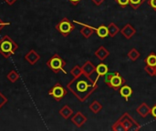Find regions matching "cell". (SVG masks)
Instances as JSON below:
<instances>
[{
	"mask_svg": "<svg viewBox=\"0 0 156 131\" xmlns=\"http://www.w3.org/2000/svg\"><path fill=\"white\" fill-rule=\"evenodd\" d=\"M67 88L80 102H85L90 95L98 88V80L91 79L82 74L78 78H73L68 84Z\"/></svg>",
	"mask_w": 156,
	"mask_h": 131,
	"instance_id": "6da1fadb",
	"label": "cell"
},
{
	"mask_svg": "<svg viewBox=\"0 0 156 131\" xmlns=\"http://www.w3.org/2000/svg\"><path fill=\"white\" fill-rule=\"evenodd\" d=\"M17 48L18 45L9 36L6 35L0 39V54L5 58H8L15 55Z\"/></svg>",
	"mask_w": 156,
	"mask_h": 131,
	"instance_id": "7a4b0ae2",
	"label": "cell"
},
{
	"mask_svg": "<svg viewBox=\"0 0 156 131\" xmlns=\"http://www.w3.org/2000/svg\"><path fill=\"white\" fill-rule=\"evenodd\" d=\"M104 84L113 90H119L122 86L126 84L125 78L118 72H112L106 75V78L104 80Z\"/></svg>",
	"mask_w": 156,
	"mask_h": 131,
	"instance_id": "3957f363",
	"label": "cell"
},
{
	"mask_svg": "<svg viewBox=\"0 0 156 131\" xmlns=\"http://www.w3.org/2000/svg\"><path fill=\"white\" fill-rule=\"evenodd\" d=\"M47 67L49 69H51L54 73H58L61 71L64 74H67V71L65 70L66 61L58 54H54L47 61Z\"/></svg>",
	"mask_w": 156,
	"mask_h": 131,
	"instance_id": "277c9868",
	"label": "cell"
},
{
	"mask_svg": "<svg viewBox=\"0 0 156 131\" xmlns=\"http://www.w3.org/2000/svg\"><path fill=\"white\" fill-rule=\"evenodd\" d=\"M56 29L59 34H61L63 36L67 37L74 29L75 26L74 24L68 18V17H63L57 25H56Z\"/></svg>",
	"mask_w": 156,
	"mask_h": 131,
	"instance_id": "5b68a950",
	"label": "cell"
},
{
	"mask_svg": "<svg viewBox=\"0 0 156 131\" xmlns=\"http://www.w3.org/2000/svg\"><path fill=\"white\" fill-rule=\"evenodd\" d=\"M118 120L122 123L124 131H129L131 129H135V130L140 129L141 127L140 124L128 112H125Z\"/></svg>",
	"mask_w": 156,
	"mask_h": 131,
	"instance_id": "8992f818",
	"label": "cell"
},
{
	"mask_svg": "<svg viewBox=\"0 0 156 131\" xmlns=\"http://www.w3.org/2000/svg\"><path fill=\"white\" fill-rule=\"evenodd\" d=\"M145 62V72L150 77H155L156 71V52L150 53L144 59Z\"/></svg>",
	"mask_w": 156,
	"mask_h": 131,
	"instance_id": "52a82bcc",
	"label": "cell"
},
{
	"mask_svg": "<svg viewBox=\"0 0 156 131\" xmlns=\"http://www.w3.org/2000/svg\"><path fill=\"white\" fill-rule=\"evenodd\" d=\"M48 95L52 97L56 101H60L67 94L68 91L67 89L60 84V83H56L49 90H48Z\"/></svg>",
	"mask_w": 156,
	"mask_h": 131,
	"instance_id": "ba28073f",
	"label": "cell"
},
{
	"mask_svg": "<svg viewBox=\"0 0 156 131\" xmlns=\"http://www.w3.org/2000/svg\"><path fill=\"white\" fill-rule=\"evenodd\" d=\"M74 23H77V24L82 26V28L80 30V34L83 36V37H85L86 39L90 38V37L93 35V33H94V31H95V29H96L95 27H93V26H90V25L81 23V22L74 21Z\"/></svg>",
	"mask_w": 156,
	"mask_h": 131,
	"instance_id": "9c48e42d",
	"label": "cell"
},
{
	"mask_svg": "<svg viewBox=\"0 0 156 131\" xmlns=\"http://www.w3.org/2000/svg\"><path fill=\"white\" fill-rule=\"evenodd\" d=\"M70 119H71V122L77 128H81L87 122V117L85 115H83L80 111L76 112V114L72 115V117Z\"/></svg>",
	"mask_w": 156,
	"mask_h": 131,
	"instance_id": "30bf717a",
	"label": "cell"
},
{
	"mask_svg": "<svg viewBox=\"0 0 156 131\" xmlns=\"http://www.w3.org/2000/svg\"><path fill=\"white\" fill-rule=\"evenodd\" d=\"M25 60L27 62H28L31 66H34L36 63H37L40 59V56L37 52H36V50L34 49H30L24 57Z\"/></svg>",
	"mask_w": 156,
	"mask_h": 131,
	"instance_id": "8fae6325",
	"label": "cell"
},
{
	"mask_svg": "<svg viewBox=\"0 0 156 131\" xmlns=\"http://www.w3.org/2000/svg\"><path fill=\"white\" fill-rule=\"evenodd\" d=\"M120 32L126 39H131L136 34V29L131 24L128 23L120 30Z\"/></svg>",
	"mask_w": 156,
	"mask_h": 131,
	"instance_id": "7c38bea8",
	"label": "cell"
},
{
	"mask_svg": "<svg viewBox=\"0 0 156 131\" xmlns=\"http://www.w3.org/2000/svg\"><path fill=\"white\" fill-rule=\"evenodd\" d=\"M81 68H82L83 74H84L85 76H87V77H90V76H91L93 73H95V71H96V66H95L91 61H90V60L86 61V62L83 64V66L81 67Z\"/></svg>",
	"mask_w": 156,
	"mask_h": 131,
	"instance_id": "4fadbf2b",
	"label": "cell"
},
{
	"mask_svg": "<svg viewBox=\"0 0 156 131\" xmlns=\"http://www.w3.org/2000/svg\"><path fill=\"white\" fill-rule=\"evenodd\" d=\"M119 92H120V95L125 99V101H129L130 98L132 97L133 91V88L132 87H130L129 85H126L124 84L123 86H122L119 89Z\"/></svg>",
	"mask_w": 156,
	"mask_h": 131,
	"instance_id": "5bb4252c",
	"label": "cell"
},
{
	"mask_svg": "<svg viewBox=\"0 0 156 131\" xmlns=\"http://www.w3.org/2000/svg\"><path fill=\"white\" fill-rule=\"evenodd\" d=\"M95 57L100 60V61H104L109 56H110V51L103 46H101L94 53Z\"/></svg>",
	"mask_w": 156,
	"mask_h": 131,
	"instance_id": "9a60e30c",
	"label": "cell"
},
{
	"mask_svg": "<svg viewBox=\"0 0 156 131\" xmlns=\"http://www.w3.org/2000/svg\"><path fill=\"white\" fill-rule=\"evenodd\" d=\"M95 72L97 74V77L95 79L99 80L100 78L105 77L109 73V67H108V65H106L104 63H101L98 66H96V71Z\"/></svg>",
	"mask_w": 156,
	"mask_h": 131,
	"instance_id": "2e32d148",
	"label": "cell"
},
{
	"mask_svg": "<svg viewBox=\"0 0 156 131\" xmlns=\"http://www.w3.org/2000/svg\"><path fill=\"white\" fill-rule=\"evenodd\" d=\"M136 112L144 119L147 118L150 114H151V108L145 103L143 102L137 109H136Z\"/></svg>",
	"mask_w": 156,
	"mask_h": 131,
	"instance_id": "e0dca14e",
	"label": "cell"
},
{
	"mask_svg": "<svg viewBox=\"0 0 156 131\" xmlns=\"http://www.w3.org/2000/svg\"><path fill=\"white\" fill-rule=\"evenodd\" d=\"M95 32L97 36L101 39H104L109 36V29H108V26L105 25H101L100 26H98L95 29Z\"/></svg>",
	"mask_w": 156,
	"mask_h": 131,
	"instance_id": "ac0fdd59",
	"label": "cell"
},
{
	"mask_svg": "<svg viewBox=\"0 0 156 131\" xmlns=\"http://www.w3.org/2000/svg\"><path fill=\"white\" fill-rule=\"evenodd\" d=\"M59 115L64 119H69L72 117L73 115V109L68 106V105H65L64 107H62L59 110Z\"/></svg>",
	"mask_w": 156,
	"mask_h": 131,
	"instance_id": "d6986e66",
	"label": "cell"
},
{
	"mask_svg": "<svg viewBox=\"0 0 156 131\" xmlns=\"http://www.w3.org/2000/svg\"><path fill=\"white\" fill-rule=\"evenodd\" d=\"M107 26H108V29H109V36L110 37H114L120 32V30H121L117 26V25L115 23H113V22L110 23Z\"/></svg>",
	"mask_w": 156,
	"mask_h": 131,
	"instance_id": "ffe728a7",
	"label": "cell"
},
{
	"mask_svg": "<svg viewBox=\"0 0 156 131\" xmlns=\"http://www.w3.org/2000/svg\"><path fill=\"white\" fill-rule=\"evenodd\" d=\"M89 109H90V110L91 112H93L94 114H98V113L101 112V110L102 109V105H101L98 100H93V101L90 103Z\"/></svg>",
	"mask_w": 156,
	"mask_h": 131,
	"instance_id": "44dd1931",
	"label": "cell"
},
{
	"mask_svg": "<svg viewBox=\"0 0 156 131\" xmlns=\"http://www.w3.org/2000/svg\"><path fill=\"white\" fill-rule=\"evenodd\" d=\"M127 56H128V57H129L132 61H136V60L140 57L141 53H140L136 48H132V49L128 52Z\"/></svg>",
	"mask_w": 156,
	"mask_h": 131,
	"instance_id": "7402d4cb",
	"label": "cell"
},
{
	"mask_svg": "<svg viewBox=\"0 0 156 131\" xmlns=\"http://www.w3.org/2000/svg\"><path fill=\"white\" fill-rule=\"evenodd\" d=\"M6 78L11 82V83H15L19 79V74L16 71V70H11L7 75H6Z\"/></svg>",
	"mask_w": 156,
	"mask_h": 131,
	"instance_id": "603a6c76",
	"label": "cell"
},
{
	"mask_svg": "<svg viewBox=\"0 0 156 131\" xmlns=\"http://www.w3.org/2000/svg\"><path fill=\"white\" fill-rule=\"evenodd\" d=\"M82 74H83L82 68H81V67H80V66H78V65H76L75 67H73L71 68V70H70V75H71L73 78H78V77L81 76Z\"/></svg>",
	"mask_w": 156,
	"mask_h": 131,
	"instance_id": "cb8c5ba5",
	"label": "cell"
},
{
	"mask_svg": "<svg viewBox=\"0 0 156 131\" xmlns=\"http://www.w3.org/2000/svg\"><path fill=\"white\" fill-rule=\"evenodd\" d=\"M146 0H130L129 5L133 10H137Z\"/></svg>",
	"mask_w": 156,
	"mask_h": 131,
	"instance_id": "d4e9b609",
	"label": "cell"
},
{
	"mask_svg": "<svg viewBox=\"0 0 156 131\" xmlns=\"http://www.w3.org/2000/svg\"><path fill=\"white\" fill-rule=\"evenodd\" d=\"M112 129L114 131H124V129H123V127H122V123H121L119 120H117V121L112 125Z\"/></svg>",
	"mask_w": 156,
	"mask_h": 131,
	"instance_id": "484cf974",
	"label": "cell"
},
{
	"mask_svg": "<svg viewBox=\"0 0 156 131\" xmlns=\"http://www.w3.org/2000/svg\"><path fill=\"white\" fill-rule=\"evenodd\" d=\"M8 102V99H7V98L0 91V109L6 104Z\"/></svg>",
	"mask_w": 156,
	"mask_h": 131,
	"instance_id": "4316f807",
	"label": "cell"
},
{
	"mask_svg": "<svg viewBox=\"0 0 156 131\" xmlns=\"http://www.w3.org/2000/svg\"><path fill=\"white\" fill-rule=\"evenodd\" d=\"M117 5L122 8H125L127 7V5H129V3H130V0H114Z\"/></svg>",
	"mask_w": 156,
	"mask_h": 131,
	"instance_id": "83f0119b",
	"label": "cell"
},
{
	"mask_svg": "<svg viewBox=\"0 0 156 131\" xmlns=\"http://www.w3.org/2000/svg\"><path fill=\"white\" fill-rule=\"evenodd\" d=\"M148 5H149L154 11H156V0H149V1H148Z\"/></svg>",
	"mask_w": 156,
	"mask_h": 131,
	"instance_id": "f1b7e54d",
	"label": "cell"
},
{
	"mask_svg": "<svg viewBox=\"0 0 156 131\" xmlns=\"http://www.w3.org/2000/svg\"><path fill=\"white\" fill-rule=\"evenodd\" d=\"M10 26V23H9V22H4V21H2V20L0 19V31H1L5 26Z\"/></svg>",
	"mask_w": 156,
	"mask_h": 131,
	"instance_id": "f546056e",
	"label": "cell"
},
{
	"mask_svg": "<svg viewBox=\"0 0 156 131\" xmlns=\"http://www.w3.org/2000/svg\"><path fill=\"white\" fill-rule=\"evenodd\" d=\"M151 115L153 116L154 119H156V104L154 105L153 108H151Z\"/></svg>",
	"mask_w": 156,
	"mask_h": 131,
	"instance_id": "4dcf8cb0",
	"label": "cell"
},
{
	"mask_svg": "<svg viewBox=\"0 0 156 131\" xmlns=\"http://www.w3.org/2000/svg\"><path fill=\"white\" fill-rule=\"evenodd\" d=\"M92 2H93V4L95 5H97V6H99V5H101L105 0H91Z\"/></svg>",
	"mask_w": 156,
	"mask_h": 131,
	"instance_id": "1f68e13d",
	"label": "cell"
},
{
	"mask_svg": "<svg viewBox=\"0 0 156 131\" xmlns=\"http://www.w3.org/2000/svg\"><path fill=\"white\" fill-rule=\"evenodd\" d=\"M71 5H79V3L81 1V0H68Z\"/></svg>",
	"mask_w": 156,
	"mask_h": 131,
	"instance_id": "d6a6232c",
	"label": "cell"
},
{
	"mask_svg": "<svg viewBox=\"0 0 156 131\" xmlns=\"http://www.w3.org/2000/svg\"><path fill=\"white\" fill-rule=\"evenodd\" d=\"M4 1H5L8 5H14L17 0H4Z\"/></svg>",
	"mask_w": 156,
	"mask_h": 131,
	"instance_id": "836d02e7",
	"label": "cell"
},
{
	"mask_svg": "<svg viewBox=\"0 0 156 131\" xmlns=\"http://www.w3.org/2000/svg\"><path fill=\"white\" fill-rule=\"evenodd\" d=\"M155 77H156V71H155Z\"/></svg>",
	"mask_w": 156,
	"mask_h": 131,
	"instance_id": "e575fe53",
	"label": "cell"
}]
</instances>
